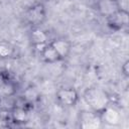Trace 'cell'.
I'll return each instance as SVG.
<instances>
[{
  "mask_svg": "<svg viewBox=\"0 0 129 129\" xmlns=\"http://www.w3.org/2000/svg\"><path fill=\"white\" fill-rule=\"evenodd\" d=\"M24 18L27 23L32 25V27L39 26L42 24L46 18V10L42 3H34L29 6L24 13Z\"/></svg>",
  "mask_w": 129,
  "mask_h": 129,
  "instance_id": "2",
  "label": "cell"
},
{
  "mask_svg": "<svg viewBox=\"0 0 129 129\" xmlns=\"http://www.w3.org/2000/svg\"><path fill=\"white\" fill-rule=\"evenodd\" d=\"M129 13L126 9L120 8L115 13L111 14L106 18L108 26L112 30H121L123 28H126L129 23Z\"/></svg>",
  "mask_w": 129,
  "mask_h": 129,
  "instance_id": "4",
  "label": "cell"
},
{
  "mask_svg": "<svg viewBox=\"0 0 129 129\" xmlns=\"http://www.w3.org/2000/svg\"><path fill=\"white\" fill-rule=\"evenodd\" d=\"M9 118L11 122H14L16 124H24L29 119V113L26 108L22 106H15L11 109Z\"/></svg>",
  "mask_w": 129,
  "mask_h": 129,
  "instance_id": "8",
  "label": "cell"
},
{
  "mask_svg": "<svg viewBox=\"0 0 129 129\" xmlns=\"http://www.w3.org/2000/svg\"><path fill=\"white\" fill-rule=\"evenodd\" d=\"M55 99L57 103L62 107H74L78 103L80 96L75 88L64 87L57 90L55 94Z\"/></svg>",
  "mask_w": 129,
  "mask_h": 129,
  "instance_id": "3",
  "label": "cell"
},
{
  "mask_svg": "<svg viewBox=\"0 0 129 129\" xmlns=\"http://www.w3.org/2000/svg\"><path fill=\"white\" fill-rule=\"evenodd\" d=\"M1 98H2V97L0 96V107H1Z\"/></svg>",
  "mask_w": 129,
  "mask_h": 129,
  "instance_id": "14",
  "label": "cell"
},
{
  "mask_svg": "<svg viewBox=\"0 0 129 129\" xmlns=\"http://www.w3.org/2000/svg\"><path fill=\"white\" fill-rule=\"evenodd\" d=\"M49 44L56 50V52L58 53V55L60 56L61 60L66 59L70 53H71V49H72V44L71 42L62 37H58V38H54L51 41H49Z\"/></svg>",
  "mask_w": 129,
  "mask_h": 129,
  "instance_id": "7",
  "label": "cell"
},
{
  "mask_svg": "<svg viewBox=\"0 0 129 129\" xmlns=\"http://www.w3.org/2000/svg\"><path fill=\"white\" fill-rule=\"evenodd\" d=\"M45 1H49V0H45Z\"/></svg>",
  "mask_w": 129,
  "mask_h": 129,
  "instance_id": "15",
  "label": "cell"
},
{
  "mask_svg": "<svg viewBox=\"0 0 129 129\" xmlns=\"http://www.w3.org/2000/svg\"><path fill=\"white\" fill-rule=\"evenodd\" d=\"M39 92L37 89L33 87H28L24 92H23V99L28 103V104H34L39 100Z\"/></svg>",
  "mask_w": 129,
  "mask_h": 129,
  "instance_id": "11",
  "label": "cell"
},
{
  "mask_svg": "<svg viewBox=\"0 0 129 129\" xmlns=\"http://www.w3.org/2000/svg\"><path fill=\"white\" fill-rule=\"evenodd\" d=\"M84 100L90 106L94 113L101 114L104 110L109 107L110 97L109 95L100 88H88L84 92Z\"/></svg>",
  "mask_w": 129,
  "mask_h": 129,
  "instance_id": "1",
  "label": "cell"
},
{
  "mask_svg": "<svg viewBox=\"0 0 129 129\" xmlns=\"http://www.w3.org/2000/svg\"><path fill=\"white\" fill-rule=\"evenodd\" d=\"M16 93V85L13 81L3 80L0 83V96L1 97H12Z\"/></svg>",
  "mask_w": 129,
  "mask_h": 129,
  "instance_id": "10",
  "label": "cell"
},
{
  "mask_svg": "<svg viewBox=\"0 0 129 129\" xmlns=\"http://www.w3.org/2000/svg\"><path fill=\"white\" fill-rule=\"evenodd\" d=\"M121 72H122L124 77H126V78L129 77V60L128 59H126L123 62L122 67H121Z\"/></svg>",
  "mask_w": 129,
  "mask_h": 129,
  "instance_id": "13",
  "label": "cell"
},
{
  "mask_svg": "<svg viewBox=\"0 0 129 129\" xmlns=\"http://www.w3.org/2000/svg\"><path fill=\"white\" fill-rule=\"evenodd\" d=\"M14 53H15V48L11 43L5 41L0 42V58L3 59L10 58L14 55Z\"/></svg>",
  "mask_w": 129,
  "mask_h": 129,
  "instance_id": "12",
  "label": "cell"
},
{
  "mask_svg": "<svg viewBox=\"0 0 129 129\" xmlns=\"http://www.w3.org/2000/svg\"><path fill=\"white\" fill-rule=\"evenodd\" d=\"M40 55L43 59V61L47 63H54L57 61H60L61 58L56 52V50L49 44V42L40 50Z\"/></svg>",
  "mask_w": 129,
  "mask_h": 129,
  "instance_id": "9",
  "label": "cell"
},
{
  "mask_svg": "<svg viewBox=\"0 0 129 129\" xmlns=\"http://www.w3.org/2000/svg\"><path fill=\"white\" fill-rule=\"evenodd\" d=\"M29 37H30V41L32 45L38 48L39 51L48 43V34L43 29H41L39 26L32 27Z\"/></svg>",
  "mask_w": 129,
  "mask_h": 129,
  "instance_id": "6",
  "label": "cell"
},
{
  "mask_svg": "<svg viewBox=\"0 0 129 129\" xmlns=\"http://www.w3.org/2000/svg\"><path fill=\"white\" fill-rule=\"evenodd\" d=\"M96 8L99 14L107 18L119 10L121 6L119 4V0H98L96 3Z\"/></svg>",
  "mask_w": 129,
  "mask_h": 129,
  "instance_id": "5",
  "label": "cell"
}]
</instances>
